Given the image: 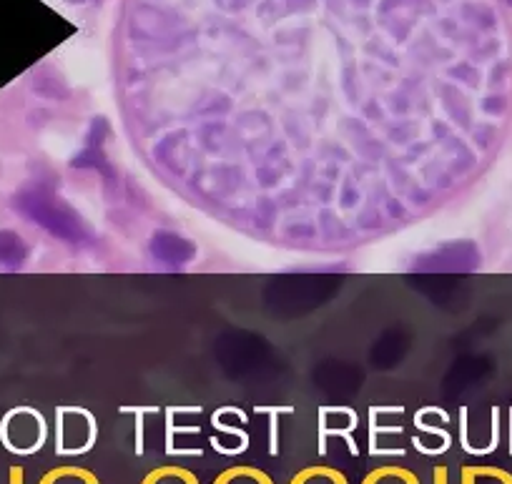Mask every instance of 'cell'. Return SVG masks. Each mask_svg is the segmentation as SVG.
<instances>
[{
  "mask_svg": "<svg viewBox=\"0 0 512 484\" xmlns=\"http://www.w3.org/2000/svg\"><path fill=\"white\" fill-rule=\"evenodd\" d=\"M98 424L86 407H58L56 449L58 454H83L96 444Z\"/></svg>",
  "mask_w": 512,
  "mask_h": 484,
  "instance_id": "cell-3",
  "label": "cell"
},
{
  "mask_svg": "<svg viewBox=\"0 0 512 484\" xmlns=\"http://www.w3.org/2000/svg\"><path fill=\"white\" fill-rule=\"evenodd\" d=\"M289 484H349V479L342 469L327 467V464H312V467L299 469L289 479Z\"/></svg>",
  "mask_w": 512,
  "mask_h": 484,
  "instance_id": "cell-4",
  "label": "cell"
},
{
  "mask_svg": "<svg viewBox=\"0 0 512 484\" xmlns=\"http://www.w3.org/2000/svg\"><path fill=\"white\" fill-rule=\"evenodd\" d=\"M432 484H450V472H447V467H435V472H432Z\"/></svg>",
  "mask_w": 512,
  "mask_h": 484,
  "instance_id": "cell-9",
  "label": "cell"
},
{
  "mask_svg": "<svg viewBox=\"0 0 512 484\" xmlns=\"http://www.w3.org/2000/svg\"><path fill=\"white\" fill-rule=\"evenodd\" d=\"M141 484H201V479L191 469L179 467V464H164V467L151 469L141 479Z\"/></svg>",
  "mask_w": 512,
  "mask_h": 484,
  "instance_id": "cell-6",
  "label": "cell"
},
{
  "mask_svg": "<svg viewBox=\"0 0 512 484\" xmlns=\"http://www.w3.org/2000/svg\"><path fill=\"white\" fill-rule=\"evenodd\" d=\"M16 209L21 211L26 219L36 221L43 229H48L51 234L61 236V239L78 241V221L76 216L63 211V206L53 199L51 191H46L43 186H31V189L21 191L16 196Z\"/></svg>",
  "mask_w": 512,
  "mask_h": 484,
  "instance_id": "cell-1",
  "label": "cell"
},
{
  "mask_svg": "<svg viewBox=\"0 0 512 484\" xmlns=\"http://www.w3.org/2000/svg\"><path fill=\"white\" fill-rule=\"evenodd\" d=\"M211 484H274L264 469L249 467V464H236V467L224 469Z\"/></svg>",
  "mask_w": 512,
  "mask_h": 484,
  "instance_id": "cell-5",
  "label": "cell"
},
{
  "mask_svg": "<svg viewBox=\"0 0 512 484\" xmlns=\"http://www.w3.org/2000/svg\"><path fill=\"white\" fill-rule=\"evenodd\" d=\"M46 419L41 412L31 407H18L3 417L0 424V439L11 452L16 454H33L46 442Z\"/></svg>",
  "mask_w": 512,
  "mask_h": 484,
  "instance_id": "cell-2",
  "label": "cell"
},
{
  "mask_svg": "<svg viewBox=\"0 0 512 484\" xmlns=\"http://www.w3.org/2000/svg\"><path fill=\"white\" fill-rule=\"evenodd\" d=\"M28 259V246L16 231H0V266L16 269Z\"/></svg>",
  "mask_w": 512,
  "mask_h": 484,
  "instance_id": "cell-7",
  "label": "cell"
},
{
  "mask_svg": "<svg viewBox=\"0 0 512 484\" xmlns=\"http://www.w3.org/2000/svg\"><path fill=\"white\" fill-rule=\"evenodd\" d=\"M362 484H422L412 469L397 467V464H384V467L372 469Z\"/></svg>",
  "mask_w": 512,
  "mask_h": 484,
  "instance_id": "cell-8",
  "label": "cell"
},
{
  "mask_svg": "<svg viewBox=\"0 0 512 484\" xmlns=\"http://www.w3.org/2000/svg\"><path fill=\"white\" fill-rule=\"evenodd\" d=\"M507 3H512V0H507Z\"/></svg>",
  "mask_w": 512,
  "mask_h": 484,
  "instance_id": "cell-10",
  "label": "cell"
}]
</instances>
